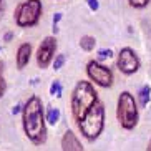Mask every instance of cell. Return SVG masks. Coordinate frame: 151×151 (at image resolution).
Returning a JSON list of instances; mask_svg holds the SVG:
<instances>
[{
    "label": "cell",
    "mask_w": 151,
    "mask_h": 151,
    "mask_svg": "<svg viewBox=\"0 0 151 151\" xmlns=\"http://www.w3.org/2000/svg\"><path fill=\"white\" fill-rule=\"evenodd\" d=\"M0 52H2V47H0Z\"/></svg>",
    "instance_id": "cell-26"
},
{
    "label": "cell",
    "mask_w": 151,
    "mask_h": 151,
    "mask_svg": "<svg viewBox=\"0 0 151 151\" xmlns=\"http://www.w3.org/2000/svg\"><path fill=\"white\" fill-rule=\"evenodd\" d=\"M22 126L27 138L33 145L40 146L47 141V120L43 115L42 100L38 96H30L23 105Z\"/></svg>",
    "instance_id": "cell-1"
},
{
    "label": "cell",
    "mask_w": 151,
    "mask_h": 151,
    "mask_svg": "<svg viewBox=\"0 0 151 151\" xmlns=\"http://www.w3.org/2000/svg\"><path fill=\"white\" fill-rule=\"evenodd\" d=\"M23 111V105H15L12 108V115H18V113H22Z\"/></svg>",
    "instance_id": "cell-21"
},
{
    "label": "cell",
    "mask_w": 151,
    "mask_h": 151,
    "mask_svg": "<svg viewBox=\"0 0 151 151\" xmlns=\"http://www.w3.org/2000/svg\"><path fill=\"white\" fill-rule=\"evenodd\" d=\"M65 55H57V57H55V60H53V70H60V68L63 67V63H65Z\"/></svg>",
    "instance_id": "cell-15"
},
{
    "label": "cell",
    "mask_w": 151,
    "mask_h": 151,
    "mask_svg": "<svg viewBox=\"0 0 151 151\" xmlns=\"http://www.w3.org/2000/svg\"><path fill=\"white\" fill-rule=\"evenodd\" d=\"M98 101L96 90L93 88V83L90 81H78L75 85V90L71 93V115L76 121H80L86 111Z\"/></svg>",
    "instance_id": "cell-2"
},
{
    "label": "cell",
    "mask_w": 151,
    "mask_h": 151,
    "mask_svg": "<svg viewBox=\"0 0 151 151\" xmlns=\"http://www.w3.org/2000/svg\"><path fill=\"white\" fill-rule=\"evenodd\" d=\"M76 124L80 128V133L88 141H95L105 128V106H103L101 100H98L93 106L86 111V115L80 121H76Z\"/></svg>",
    "instance_id": "cell-3"
},
{
    "label": "cell",
    "mask_w": 151,
    "mask_h": 151,
    "mask_svg": "<svg viewBox=\"0 0 151 151\" xmlns=\"http://www.w3.org/2000/svg\"><path fill=\"white\" fill-rule=\"evenodd\" d=\"M95 45H96V40H95L93 37L85 35L80 38V48L85 50V52H91V50L95 48Z\"/></svg>",
    "instance_id": "cell-13"
},
{
    "label": "cell",
    "mask_w": 151,
    "mask_h": 151,
    "mask_svg": "<svg viewBox=\"0 0 151 151\" xmlns=\"http://www.w3.org/2000/svg\"><path fill=\"white\" fill-rule=\"evenodd\" d=\"M5 90H7V81L4 80V75H0V98L4 96Z\"/></svg>",
    "instance_id": "cell-19"
},
{
    "label": "cell",
    "mask_w": 151,
    "mask_h": 151,
    "mask_svg": "<svg viewBox=\"0 0 151 151\" xmlns=\"http://www.w3.org/2000/svg\"><path fill=\"white\" fill-rule=\"evenodd\" d=\"M150 98H151V86L150 85H143L139 91H138V100H139V105L141 106H146L150 103Z\"/></svg>",
    "instance_id": "cell-11"
},
{
    "label": "cell",
    "mask_w": 151,
    "mask_h": 151,
    "mask_svg": "<svg viewBox=\"0 0 151 151\" xmlns=\"http://www.w3.org/2000/svg\"><path fill=\"white\" fill-rule=\"evenodd\" d=\"M62 91H63V86H62V83H60L58 80H53V83L50 85V93L60 98V96H62Z\"/></svg>",
    "instance_id": "cell-14"
},
{
    "label": "cell",
    "mask_w": 151,
    "mask_h": 151,
    "mask_svg": "<svg viewBox=\"0 0 151 151\" xmlns=\"http://www.w3.org/2000/svg\"><path fill=\"white\" fill-rule=\"evenodd\" d=\"M0 75H4V62L0 60Z\"/></svg>",
    "instance_id": "cell-23"
},
{
    "label": "cell",
    "mask_w": 151,
    "mask_h": 151,
    "mask_svg": "<svg viewBox=\"0 0 151 151\" xmlns=\"http://www.w3.org/2000/svg\"><path fill=\"white\" fill-rule=\"evenodd\" d=\"M62 151H85L83 145L71 129H67L62 136Z\"/></svg>",
    "instance_id": "cell-9"
},
{
    "label": "cell",
    "mask_w": 151,
    "mask_h": 151,
    "mask_svg": "<svg viewBox=\"0 0 151 151\" xmlns=\"http://www.w3.org/2000/svg\"><path fill=\"white\" fill-rule=\"evenodd\" d=\"M116 120L124 129H133L136 128L139 113H138L136 100L129 91H121L116 103Z\"/></svg>",
    "instance_id": "cell-4"
},
{
    "label": "cell",
    "mask_w": 151,
    "mask_h": 151,
    "mask_svg": "<svg viewBox=\"0 0 151 151\" xmlns=\"http://www.w3.org/2000/svg\"><path fill=\"white\" fill-rule=\"evenodd\" d=\"M86 2H88V7L93 10V12H96V10L100 9V4H98V0H86Z\"/></svg>",
    "instance_id": "cell-20"
},
{
    "label": "cell",
    "mask_w": 151,
    "mask_h": 151,
    "mask_svg": "<svg viewBox=\"0 0 151 151\" xmlns=\"http://www.w3.org/2000/svg\"><path fill=\"white\" fill-rule=\"evenodd\" d=\"M86 73H88L90 80L93 81L95 85L101 86V88H110L113 85V71L103 65V63L96 62V60H91L86 65Z\"/></svg>",
    "instance_id": "cell-6"
},
{
    "label": "cell",
    "mask_w": 151,
    "mask_h": 151,
    "mask_svg": "<svg viewBox=\"0 0 151 151\" xmlns=\"http://www.w3.org/2000/svg\"><path fill=\"white\" fill-rule=\"evenodd\" d=\"M45 120L48 124H57L58 120H60V110L55 106H50L47 110V115H45Z\"/></svg>",
    "instance_id": "cell-12"
},
{
    "label": "cell",
    "mask_w": 151,
    "mask_h": 151,
    "mask_svg": "<svg viewBox=\"0 0 151 151\" xmlns=\"http://www.w3.org/2000/svg\"><path fill=\"white\" fill-rule=\"evenodd\" d=\"M128 4L134 9H143V7H146L150 4V0H128Z\"/></svg>",
    "instance_id": "cell-16"
},
{
    "label": "cell",
    "mask_w": 151,
    "mask_h": 151,
    "mask_svg": "<svg viewBox=\"0 0 151 151\" xmlns=\"http://www.w3.org/2000/svg\"><path fill=\"white\" fill-rule=\"evenodd\" d=\"M111 55H113V52H111L110 48H100L98 50V57L100 58H110Z\"/></svg>",
    "instance_id": "cell-17"
},
{
    "label": "cell",
    "mask_w": 151,
    "mask_h": 151,
    "mask_svg": "<svg viewBox=\"0 0 151 151\" xmlns=\"http://www.w3.org/2000/svg\"><path fill=\"white\" fill-rule=\"evenodd\" d=\"M32 57V45L30 43H22L17 50V68L22 70L28 65Z\"/></svg>",
    "instance_id": "cell-10"
},
{
    "label": "cell",
    "mask_w": 151,
    "mask_h": 151,
    "mask_svg": "<svg viewBox=\"0 0 151 151\" xmlns=\"http://www.w3.org/2000/svg\"><path fill=\"white\" fill-rule=\"evenodd\" d=\"M42 15V2L40 0H27L18 5L15 22L18 27H33L38 23Z\"/></svg>",
    "instance_id": "cell-5"
},
{
    "label": "cell",
    "mask_w": 151,
    "mask_h": 151,
    "mask_svg": "<svg viewBox=\"0 0 151 151\" xmlns=\"http://www.w3.org/2000/svg\"><path fill=\"white\" fill-rule=\"evenodd\" d=\"M57 52V40L55 37H45L42 43L38 45L37 50V63L40 68H47L52 63V60H55L53 55Z\"/></svg>",
    "instance_id": "cell-8"
},
{
    "label": "cell",
    "mask_w": 151,
    "mask_h": 151,
    "mask_svg": "<svg viewBox=\"0 0 151 151\" xmlns=\"http://www.w3.org/2000/svg\"><path fill=\"white\" fill-rule=\"evenodd\" d=\"M0 9H2V0H0Z\"/></svg>",
    "instance_id": "cell-25"
},
{
    "label": "cell",
    "mask_w": 151,
    "mask_h": 151,
    "mask_svg": "<svg viewBox=\"0 0 151 151\" xmlns=\"http://www.w3.org/2000/svg\"><path fill=\"white\" fill-rule=\"evenodd\" d=\"M116 67L121 73L124 75H133L139 70V58L134 53L133 48L129 47H124V48L120 50L118 53V60H116Z\"/></svg>",
    "instance_id": "cell-7"
},
{
    "label": "cell",
    "mask_w": 151,
    "mask_h": 151,
    "mask_svg": "<svg viewBox=\"0 0 151 151\" xmlns=\"http://www.w3.org/2000/svg\"><path fill=\"white\" fill-rule=\"evenodd\" d=\"M12 38H14V32H7V33L4 35V40L5 42H10Z\"/></svg>",
    "instance_id": "cell-22"
},
{
    "label": "cell",
    "mask_w": 151,
    "mask_h": 151,
    "mask_svg": "<svg viewBox=\"0 0 151 151\" xmlns=\"http://www.w3.org/2000/svg\"><path fill=\"white\" fill-rule=\"evenodd\" d=\"M60 20H62V14H60V12H58V14H55V17H53V33L55 32H58V22H60Z\"/></svg>",
    "instance_id": "cell-18"
},
{
    "label": "cell",
    "mask_w": 151,
    "mask_h": 151,
    "mask_svg": "<svg viewBox=\"0 0 151 151\" xmlns=\"http://www.w3.org/2000/svg\"><path fill=\"white\" fill-rule=\"evenodd\" d=\"M146 151H151V139H150V143H148V148H146Z\"/></svg>",
    "instance_id": "cell-24"
}]
</instances>
